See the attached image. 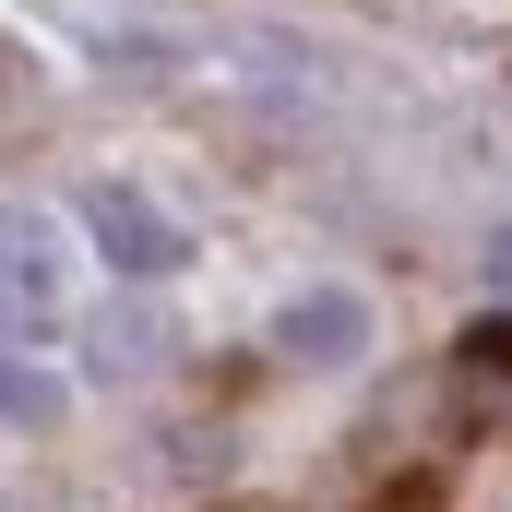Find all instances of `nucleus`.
<instances>
[{"mask_svg": "<svg viewBox=\"0 0 512 512\" xmlns=\"http://www.w3.org/2000/svg\"><path fill=\"white\" fill-rule=\"evenodd\" d=\"M0 417H12V429H60V382L24 370V358H0Z\"/></svg>", "mask_w": 512, "mask_h": 512, "instance_id": "6", "label": "nucleus"}, {"mask_svg": "<svg viewBox=\"0 0 512 512\" xmlns=\"http://www.w3.org/2000/svg\"><path fill=\"white\" fill-rule=\"evenodd\" d=\"M489 298H512V227L489 239Z\"/></svg>", "mask_w": 512, "mask_h": 512, "instance_id": "7", "label": "nucleus"}, {"mask_svg": "<svg viewBox=\"0 0 512 512\" xmlns=\"http://www.w3.org/2000/svg\"><path fill=\"white\" fill-rule=\"evenodd\" d=\"M0 512H12V501H0Z\"/></svg>", "mask_w": 512, "mask_h": 512, "instance_id": "8", "label": "nucleus"}, {"mask_svg": "<svg viewBox=\"0 0 512 512\" xmlns=\"http://www.w3.org/2000/svg\"><path fill=\"white\" fill-rule=\"evenodd\" d=\"M84 370H96V382H143V370H167V322H155V310H96Z\"/></svg>", "mask_w": 512, "mask_h": 512, "instance_id": "5", "label": "nucleus"}, {"mask_svg": "<svg viewBox=\"0 0 512 512\" xmlns=\"http://www.w3.org/2000/svg\"><path fill=\"white\" fill-rule=\"evenodd\" d=\"M84 239L108 251V274H143V286L191 251V239H179V215H167V203H143L131 179H96V191H84Z\"/></svg>", "mask_w": 512, "mask_h": 512, "instance_id": "3", "label": "nucleus"}, {"mask_svg": "<svg viewBox=\"0 0 512 512\" xmlns=\"http://www.w3.org/2000/svg\"><path fill=\"white\" fill-rule=\"evenodd\" d=\"M60 322H72V251L36 203H12L0 215V346H36Z\"/></svg>", "mask_w": 512, "mask_h": 512, "instance_id": "1", "label": "nucleus"}, {"mask_svg": "<svg viewBox=\"0 0 512 512\" xmlns=\"http://www.w3.org/2000/svg\"><path fill=\"white\" fill-rule=\"evenodd\" d=\"M60 12L84 24L96 72H131V84H155V72H179V60H191V36H179V24H143L131 0H60Z\"/></svg>", "mask_w": 512, "mask_h": 512, "instance_id": "4", "label": "nucleus"}, {"mask_svg": "<svg viewBox=\"0 0 512 512\" xmlns=\"http://www.w3.org/2000/svg\"><path fill=\"white\" fill-rule=\"evenodd\" d=\"M274 358L286 370H358L370 358V298L358 286H298L274 310Z\"/></svg>", "mask_w": 512, "mask_h": 512, "instance_id": "2", "label": "nucleus"}]
</instances>
